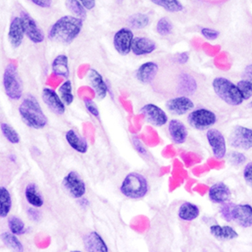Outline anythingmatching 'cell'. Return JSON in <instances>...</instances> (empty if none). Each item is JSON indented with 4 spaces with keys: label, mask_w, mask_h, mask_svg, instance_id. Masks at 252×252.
Masks as SVG:
<instances>
[{
    "label": "cell",
    "mask_w": 252,
    "mask_h": 252,
    "mask_svg": "<svg viewBox=\"0 0 252 252\" xmlns=\"http://www.w3.org/2000/svg\"><path fill=\"white\" fill-rule=\"evenodd\" d=\"M134 142H135V147H136V149H137L139 152H141V153H142V154H145L146 152V149L144 148L143 146H141V142L138 141L137 139H135Z\"/></svg>",
    "instance_id": "48"
},
{
    "label": "cell",
    "mask_w": 252,
    "mask_h": 252,
    "mask_svg": "<svg viewBox=\"0 0 252 252\" xmlns=\"http://www.w3.org/2000/svg\"><path fill=\"white\" fill-rule=\"evenodd\" d=\"M237 87L243 96L244 100L249 99L252 96V83L250 81L242 79L237 83Z\"/></svg>",
    "instance_id": "38"
},
{
    "label": "cell",
    "mask_w": 252,
    "mask_h": 252,
    "mask_svg": "<svg viewBox=\"0 0 252 252\" xmlns=\"http://www.w3.org/2000/svg\"><path fill=\"white\" fill-rule=\"evenodd\" d=\"M148 189L149 186L146 178L136 172L127 175L121 187V192L132 199L143 198L148 192Z\"/></svg>",
    "instance_id": "4"
},
{
    "label": "cell",
    "mask_w": 252,
    "mask_h": 252,
    "mask_svg": "<svg viewBox=\"0 0 252 252\" xmlns=\"http://www.w3.org/2000/svg\"><path fill=\"white\" fill-rule=\"evenodd\" d=\"M206 135L215 158L217 159L224 158L226 155V142L223 134L219 129H209Z\"/></svg>",
    "instance_id": "8"
},
{
    "label": "cell",
    "mask_w": 252,
    "mask_h": 252,
    "mask_svg": "<svg viewBox=\"0 0 252 252\" xmlns=\"http://www.w3.org/2000/svg\"><path fill=\"white\" fill-rule=\"evenodd\" d=\"M25 34L23 20L21 17L15 18L10 24L9 32V40L12 46L15 48L19 47L22 43Z\"/></svg>",
    "instance_id": "16"
},
{
    "label": "cell",
    "mask_w": 252,
    "mask_h": 252,
    "mask_svg": "<svg viewBox=\"0 0 252 252\" xmlns=\"http://www.w3.org/2000/svg\"><path fill=\"white\" fill-rule=\"evenodd\" d=\"M173 26L168 19L161 18L157 25V31L160 35H168L172 32Z\"/></svg>",
    "instance_id": "37"
},
{
    "label": "cell",
    "mask_w": 252,
    "mask_h": 252,
    "mask_svg": "<svg viewBox=\"0 0 252 252\" xmlns=\"http://www.w3.org/2000/svg\"><path fill=\"white\" fill-rule=\"evenodd\" d=\"M201 33L204 35V37L209 40H214L217 39L220 35V32L215 31V30L209 29V28H204L201 31Z\"/></svg>",
    "instance_id": "41"
},
{
    "label": "cell",
    "mask_w": 252,
    "mask_h": 252,
    "mask_svg": "<svg viewBox=\"0 0 252 252\" xmlns=\"http://www.w3.org/2000/svg\"><path fill=\"white\" fill-rule=\"evenodd\" d=\"M157 45L153 40L146 37L134 38L132 42V52L136 56L150 54L155 51Z\"/></svg>",
    "instance_id": "19"
},
{
    "label": "cell",
    "mask_w": 252,
    "mask_h": 252,
    "mask_svg": "<svg viewBox=\"0 0 252 252\" xmlns=\"http://www.w3.org/2000/svg\"><path fill=\"white\" fill-rule=\"evenodd\" d=\"M197 87V83L192 76L189 74L181 75L178 81V93L183 94H192L196 91Z\"/></svg>",
    "instance_id": "24"
},
{
    "label": "cell",
    "mask_w": 252,
    "mask_h": 252,
    "mask_svg": "<svg viewBox=\"0 0 252 252\" xmlns=\"http://www.w3.org/2000/svg\"><path fill=\"white\" fill-rule=\"evenodd\" d=\"M166 108L175 115H183L194 108V103L185 96L174 97L166 102Z\"/></svg>",
    "instance_id": "15"
},
{
    "label": "cell",
    "mask_w": 252,
    "mask_h": 252,
    "mask_svg": "<svg viewBox=\"0 0 252 252\" xmlns=\"http://www.w3.org/2000/svg\"><path fill=\"white\" fill-rule=\"evenodd\" d=\"M26 198L27 202L30 204H32V206L39 208L43 205V199L41 198L40 193L38 192L34 184H31L26 187Z\"/></svg>",
    "instance_id": "29"
},
{
    "label": "cell",
    "mask_w": 252,
    "mask_h": 252,
    "mask_svg": "<svg viewBox=\"0 0 252 252\" xmlns=\"http://www.w3.org/2000/svg\"><path fill=\"white\" fill-rule=\"evenodd\" d=\"M0 216L1 218H5L11 209L12 199L8 189L4 187H1L0 189Z\"/></svg>",
    "instance_id": "28"
},
{
    "label": "cell",
    "mask_w": 252,
    "mask_h": 252,
    "mask_svg": "<svg viewBox=\"0 0 252 252\" xmlns=\"http://www.w3.org/2000/svg\"><path fill=\"white\" fill-rule=\"evenodd\" d=\"M141 112L145 115L146 121L153 126H164L167 123L168 118L163 109H160V107L157 106L153 103L146 104L141 109Z\"/></svg>",
    "instance_id": "11"
},
{
    "label": "cell",
    "mask_w": 252,
    "mask_h": 252,
    "mask_svg": "<svg viewBox=\"0 0 252 252\" xmlns=\"http://www.w3.org/2000/svg\"><path fill=\"white\" fill-rule=\"evenodd\" d=\"M158 64L152 62H148V63H144L138 68L136 78L142 83H152V80L158 74Z\"/></svg>",
    "instance_id": "20"
},
{
    "label": "cell",
    "mask_w": 252,
    "mask_h": 252,
    "mask_svg": "<svg viewBox=\"0 0 252 252\" xmlns=\"http://www.w3.org/2000/svg\"><path fill=\"white\" fill-rule=\"evenodd\" d=\"M134 34L131 31L127 28L121 29L116 32L114 37V46L116 51L122 56H126L131 51L132 42Z\"/></svg>",
    "instance_id": "9"
},
{
    "label": "cell",
    "mask_w": 252,
    "mask_h": 252,
    "mask_svg": "<svg viewBox=\"0 0 252 252\" xmlns=\"http://www.w3.org/2000/svg\"><path fill=\"white\" fill-rule=\"evenodd\" d=\"M243 175L247 184L252 188V162H250L245 166Z\"/></svg>",
    "instance_id": "42"
},
{
    "label": "cell",
    "mask_w": 252,
    "mask_h": 252,
    "mask_svg": "<svg viewBox=\"0 0 252 252\" xmlns=\"http://www.w3.org/2000/svg\"><path fill=\"white\" fill-rule=\"evenodd\" d=\"M188 60H189V56H188L186 52L181 53V54L178 56V63H181V64H184V63H186L187 62H188Z\"/></svg>",
    "instance_id": "47"
},
{
    "label": "cell",
    "mask_w": 252,
    "mask_h": 252,
    "mask_svg": "<svg viewBox=\"0 0 252 252\" xmlns=\"http://www.w3.org/2000/svg\"><path fill=\"white\" fill-rule=\"evenodd\" d=\"M83 19L63 16L49 31V38L60 43L69 44L78 37L83 28Z\"/></svg>",
    "instance_id": "1"
},
{
    "label": "cell",
    "mask_w": 252,
    "mask_h": 252,
    "mask_svg": "<svg viewBox=\"0 0 252 252\" xmlns=\"http://www.w3.org/2000/svg\"><path fill=\"white\" fill-rule=\"evenodd\" d=\"M52 71L55 74L63 78H68L69 72L68 58L66 55H59L55 58L52 63Z\"/></svg>",
    "instance_id": "25"
},
{
    "label": "cell",
    "mask_w": 252,
    "mask_h": 252,
    "mask_svg": "<svg viewBox=\"0 0 252 252\" xmlns=\"http://www.w3.org/2000/svg\"><path fill=\"white\" fill-rule=\"evenodd\" d=\"M215 94L229 105L238 106L243 103V96L237 85L227 78L219 77L213 82Z\"/></svg>",
    "instance_id": "3"
},
{
    "label": "cell",
    "mask_w": 252,
    "mask_h": 252,
    "mask_svg": "<svg viewBox=\"0 0 252 252\" xmlns=\"http://www.w3.org/2000/svg\"><path fill=\"white\" fill-rule=\"evenodd\" d=\"M152 3L162 7L169 12H179L184 9V6L178 0H151Z\"/></svg>",
    "instance_id": "31"
},
{
    "label": "cell",
    "mask_w": 252,
    "mask_h": 252,
    "mask_svg": "<svg viewBox=\"0 0 252 252\" xmlns=\"http://www.w3.org/2000/svg\"><path fill=\"white\" fill-rule=\"evenodd\" d=\"M79 1L85 7V9H89V10L94 9L95 7V4H96L95 0H79Z\"/></svg>",
    "instance_id": "46"
},
{
    "label": "cell",
    "mask_w": 252,
    "mask_h": 252,
    "mask_svg": "<svg viewBox=\"0 0 252 252\" xmlns=\"http://www.w3.org/2000/svg\"><path fill=\"white\" fill-rule=\"evenodd\" d=\"M88 79L97 97H99L100 99H103L106 97L107 89H108L106 83H104L102 76L96 70L90 69L89 74H88Z\"/></svg>",
    "instance_id": "22"
},
{
    "label": "cell",
    "mask_w": 252,
    "mask_h": 252,
    "mask_svg": "<svg viewBox=\"0 0 252 252\" xmlns=\"http://www.w3.org/2000/svg\"><path fill=\"white\" fill-rule=\"evenodd\" d=\"M233 220L243 228L252 226V207L248 204H235Z\"/></svg>",
    "instance_id": "14"
},
{
    "label": "cell",
    "mask_w": 252,
    "mask_h": 252,
    "mask_svg": "<svg viewBox=\"0 0 252 252\" xmlns=\"http://www.w3.org/2000/svg\"><path fill=\"white\" fill-rule=\"evenodd\" d=\"M210 232L215 238L220 240H233L238 237V233L232 227L212 225L210 227Z\"/></svg>",
    "instance_id": "26"
},
{
    "label": "cell",
    "mask_w": 252,
    "mask_h": 252,
    "mask_svg": "<svg viewBox=\"0 0 252 252\" xmlns=\"http://www.w3.org/2000/svg\"><path fill=\"white\" fill-rule=\"evenodd\" d=\"M229 157V159L234 165H241L246 160V157L240 152H233Z\"/></svg>",
    "instance_id": "43"
},
{
    "label": "cell",
    "mask_w": 252,
    "mask_h": 252,
    "mask_svg": "<svg viewBox=\"0 0 252 252\" xmlns=\"http://www.w3.org/2000/svg\"><path fill=\"white\" fill-rule=\"evenodd\" d=\"M28 214H29L30 216H31L34 220H37L39 217H40L39 213L34 210V209H30L29 210H28Z\"/></svg>",
    "instance_id": "49"
},
{
    "label": "cell",
    "mask_w": 252,
    "mask_h": 252,
    "mask_svg": "<svg viewBox=\"0 0 252 252\" xmlns=\"http://www.w3.org/2000/svg\"><path fill=\"white\" fill-rule=\"evenodd\" d=\"M242 77H243V79L250 81L251 83H252V64L248 65V66L245 68Z\"/></svg>",
    "instance_id": "44"
},
{
    "label": "cell",
    "mask_w": 252,
    "mask_h": 252,
    "mask_svg": "<svg viewBox=\"0 0 252 252\" xmlns=\"http://www.w3.org/2000/svg\"><path fill=\"white\" fill-rule=\"evenodd\" d=\"M2 241L5 244L7 247L11 248L15 252H23V246L20 243V241L18 240V238L15 236V234L13 233L3 232L1 235Z\"/></svg>",
    "instance_id": "30"
},
{
    "label": "cell",
    "mask_w": 252,
    "mask_h": 252,
    "mask_svg": "<svg viewBox=\"0 0 252 252\" xmlns=\"http://www.w3.org/2000/svg\"><path fill=\"white\" fill-rule=\"evenodd\" d=\"M149 17L143 14H135L129 18L128 23L131 28L141 30L148 26L149 24Z\"/></svg>",
    "instance_id": "32"
},
{
    "label": "cell",
    "mask_w": 252,
    "mask_h": 252,
    "mask_svg": "<svg viewBox=\"0 0 252 252\" xmlns=\"http://www.w3.org/2000/svg\"><path fill=\"white\" fill-rule=\"evenodd\" d=\"M84 103H85V106H86L87 109L89 110V113L92 114L95 117H98L99 112H98L97 105L95 104L94 102L91 100V99H89V98H85Z\"/></svg>",
    "instance_id": "40"
},
{
    "label": "cell",
    "mask_w": 252,
    "mask_h": 252,
    "mask_svg": "<svg viewBox=\"0 0 252 252\" xmlns=\"http://www.w3.org/2000/svg\"><path fill=\"white\" fill-rule=\"evenodd\" d=\"M1 130L3 136L12 144H18L20 142V135L15 129L11 126L6 123L1 124Z\"/></svg>",
    "instance_id": "35"
},
{
    "label": "cell",
    "mask_w": 252,
    "mask_h": 252,
    "mask_svg": "<svg viewBox=\"0 0 252 252\" xmlns=\"http://www.w3.org/2000/svg\"><path fill=\"white\" fill-rule=\"evenodd\" d=\"M170 135L172 141L176 144H184L188 138V129L184 123L178 120H172L170 121L169 126Z\"/></svg>",
    "instance_id": "21"
},
{
    "label": "cell",
    "mask_w": 252,
    "mask_h": 252,
    "mask_svg": "<svg viewBox=\"0 0 252 252\" xmlns=\"http://www.w3.org/2000/svg\"><path fill=\"white\" fill-rule=\"evenodd\" d=\"M230 146L236 149L247 150L252 148V129L244 126H236L229 135Z\"/></svg>",
    "instance_id": "7"
},
{
    "label": "cell",
    "mask_w": 252,
    "mask_h": 252,
    "mask_svg": "<svg viewBox=\"0 0 252 252\" xmlns=\"http://www.w3.org/2000/svg\"><path fill=\"white\" fill-rule=\"evenodd\" d=\"M19 112L24 122L33 129H42L47 124V118L44 114L37 99L28 95L19 107Z\"/></svg>",
    "instance_id": "2"
},
{
    "label": "cell",
    "mask_w": 252,
    "mask_h": 252,
    "mask_svg": "<svg viewBox=\"0 0 252 252\" xmlns=\"http://www.w3.org/2000/svg\"><path fill=\"white\" fill-rule=\"evenodd\" d=\"M42 99L46 106L54 114L63 115L65 113V104L58 94L51 89H44L42 91Z\"/></svg>",
    "instance_id": "13"
},
{
    "label": "cell",
    "mask_w": 252,
    "mask_h": 252,
    "mask_svg": "<svg viewBox=\"0 0 252 252\" xmlns=\"http://www.w3.org/2000/svg\"><path fill=\"white\" fill-rule=\"evenodd\" d=\"M84 246L88 252H107L108 247L103 239L97 233L93 231L84 237Z\"/></svg>",
    "instance_id": "18"
},
{
    "label": "cell",
    "mask_w": 252,
    "mask_h": 252,
    "mask_svg": "<svg viewBox=\"0 0 252 252\" xmlns=\"http://www.w3.org/2000/svg\"><path fill=\"white\" fill-rule=\"evenodd\" d=\"M61 97L63 102L70 105L73 102V94H72V87L71 81H66L59 89Z\"/></svg>",
    "instance_id": "34"
},
{
    "label": "cell",
    "mask_w": 252,
    "mask_h": 252,
    "mask_svg": "<svg viewBox=\"0 0 252 252\" xmlns=\"http://www.w3.org/2000/svg\"><path fill=\"white\" fill-rule=\"evenodd\" d=\"M209 197L213 203L223 204L229 200L231 197V192L225 184L218 183L214 184L209 189Z\"/></svg>",
    "instance_id": "17"
},
{
    "label": "cell",
    "mask_w": 252,
    "mask_h": 252,
    "mask_svg": "<svg viewBox=\"0 0 252 252\" xmlns=\"http://www.w3.org/2000/svg\"><path fill=\"white\" fill-rule=\"evenodd\" d=\"M9 228L11 232L15 235H22L26 228H25V223L23 221L21 220L20 218H18L16 216H11L9 219Z\"/></svg>",
    "instance_id": "36"
},
{
    "label": "cell",
    "mask_w": 252,
    "mask_h": 252,
    "mask_svg": "<svg viewBox=\"0 0 252 252\" xmlns=\"http://www.w3.org/2000/svg\"><path fill=\"white\" fill-rule=\"evenodd\" d=\"M235 206V204L233 203H227L226 202V203L222 204V206L220 208V214L223 219L228 222L233 220V210H234Z\"/></svg>",
    "instance_id": "39"
},
{
    "label": "cell",
    "mask_w": 252,
    "mask_h": 252,
    "mask_svg": "<svg viewBox=\"0 0 252 252\" xmlns=\"http://www.w3.org/2000/svg\"><path fill=\"white\" fill-rule=\"evenodd\" d=\"M20 17L23 20L25 32L30 40L33 41L34 43L42 42L45 36H44L43 32L40 31L35 21L26 12H22Z\"/></svg>",
    "instance_id": "12"
},
{
    "label": "cell",
    "mask_w": 252,
    "mask_h": 252,
    "mask_svg": "<svg viewBox=\"0 0 252 252\" xmlns=\"http://www.w3.org/2000/svg\"><path fill=\"white\" fill-rule=\"evenodd\" d=\"M3 88L7 96L13 100H19L22 96V85L17 67L9 63L3 73Z\"/></svg>",
    "instance_id": "5"
},
{
    "label": "cell",
    "mask_w": 252,
    "mask_h": 252,
    "mask_svg": "<svg viewBox=\"0 0 252 252\" xmlns=\"http://www.w3.org/2000/svg\"><path fill=\"white\" fill-rule=\"evenodd\" d=\"M66 139L69 145L72 146L75 151L80 153H85L88 151L89 146L86 140L79 136L73 129H69L68 131L66 132Z\"/></svg>",
    "instance_id": "23"
},
{
    "label": "cell",
    "mask_w": 252,
    "mask_h": 252,
    "mask_svg": "<svg viewBox=\"0 0 252 252\" xmlns=\"http://www.w3.org/2000/svg\"><path fill=\"white\" fill-rule=\"evenodd\" d=\"M188 121L194 129L204 130L214 126L217 121V117L215 113L209 109H198L190 113Z\"/></svg>",
    "instance_id": "6"
},
{
    "label": "cell",
    "mask_w": 252,
    "mask_h": 252,
    "mask_svg": "<svg viewBox=\"0 0 252 252\" xmlns=\"http://www.w3.org/2000/svg\"><path fill=\"white\" fill-rule=\"evenodd\" d=\"M32 2L41 8H50L52 6V0H32Z\"/></svg>",
    "instance_id": "45"
},
{
    "label": "cell",
    "mask_w": 252,
    "mask_h": 252,
    "mask_svg": "<svg viewBox=\"0 0 252 252\" xmlns=\"http://www.w3.org/2000/svg\"><path fill=\"white\" fill-rule=\"evenodd\" d=\"M66 8L74 14L76 16L84 20L86 18L87 13L85 7L78 0H66Z\"/></svg>",
    "instance_id": "33"
},
{
    "label": "cell",
    "mask_w": 252,
    "mask_h": 252,
    "mask_svg": "<svg viewBox=\"0 0 252 252\" xmlns=\"http://www.w3.org/2000/svg\"><path fill=\"white\" fill-rule=\"evenodd\" d=\"M250 107H252V103H251V104H250Z\"/></svg>",
    "instance_id": "50"
},
{
    "label": "cell",
    "mask_w": 252,
    "mask_h": 252,
    "mask_svg": "<svg viewBox=\"0 0 252 252\" xmlns=\"http://www.w3.org/2000/svg\"><path fill=\"white\" fill-rule=\"evenodd\" d=\"M63 185L72 197L76 198H82L86 192V185L78 173L75 172H69L66 175L63 180Z\"/></svg>",
    "instance_id": "10"
},
{
    "label": "cell",
    "mask_w": 252,
    "mask_h": 252,
    "mask_svg": "<svg viewBox=\"0 0 252 252\" xmlns=\"http://www.w3.org/2000/svg\"><path fill=\"white\" fill-rule=\"evenodd\" d=\"M199 215V209L192 203H184L182 204L178 211V216L184 221H192Z\"/></svg>",
    "instance_id": "27"
}]
</instances>
